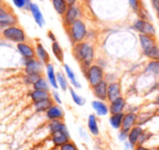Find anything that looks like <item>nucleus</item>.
<instances>
[{
    "label": "nucleus",
    "mask_w": 159,
    "mask_h": 150,
    "mask_svg": "<svg viewBox=\"0 0 159 150\" xmlns=\"http://www.w3.org/2000/svg\"><path fill=\"white\" fill-rule=\"evenodd\" d=\"M109 113L110 114H118V113H123L124 109L126 107V101L123 97L117 98L113 101L109 102Z\"/></svg>",
    "instance_id": "nucleus-10"
},
{
    "label": "nucleus",
    "mask_w": 159,
    "mask_h": 150,
    "mask_svg": "<svg viewBox=\"0 0 159 150\" xmlns=\"http://www.w3.org/2000/svg\"><path fill=\"white\" fill-rule=\"evenodd\" d=\"M69 91H70L71 97H72V100H73V102H74L75 104H77V106H80V107L84 106V104H85V99L82 97V96L77 95V94L74 91V89L71 88V87H69Z\"/></svg>",
    "instance_id": "nucleus-32"
},
{
    "label": "nucleus",
    "mask_w": 159,
    "mask_h": 150,
    "mask_svg": "<svg viewBox=\"0 0 159 150\" xmlns=\"http://www.w3.org/2000/svg\"><path fill=\"white\" fill-rule=\"evenodd\" d=\"M128 135H129L128 132H124V130H120L119 134H118V138H119L120 141H123L124 143V141L128 140Z\"/></svg>",
    "instance_id": "nucleus-38"
},
{
    "label": "nucleus",
    "mask_w": 159,
    "mask_h": 150,
    "mask_svg": "<svg viewBox=\"0 0 159 150\" xmlns=\"http://www.w3.org/2000/svg\"><path fill=\"white\" fill-rule=\"evenodd\" d=\"M51 50H52V53L55 55V58L58 60L59 62H63L64 60V55H63V50H62L61 46L59 45L58 42H53L51 44Z\"/></svg>",
    "instance_id": "nucleus-28"
},
{
    "label": "nucleus",
    "mask_w": 159,
    "mask_h": 150,
    "mask_svg": "<svg viewBox=\"0 0 159 150\" xmlns=\"http://www.w3.org/2000/svg\"><path fill=\"white\" fill-rule=\"evenodd\" d=\"M124 117V112L123 113H118V114H111L109 117V123H110L111 127L115 130H120L122 125V121Z\"/></svg>",
    "instance_id": "nucleus-26"
},
{
    "label": "nucleus",
    "mask_w": 159,
    "mask_h": 150,
    "mask_svg": "<svg viewBox=\"0 0 159 150\" xmlns=\"http://www.w3.org/2000/svg\"><path fill=\"white\" fill-rule=\"evenodd\" d=\"M51 2H52L53 8L58 14H60V15L66 14V10H68V5H66V0H51Z\"/></svg>",
    "instance_id": "nucleus-27"
},
{
    "label": "nucleus",
    "mask_w": 159,
    "mask_h": 150,
    "mask_svg": "<svg viewBox=\"0 0 159 150\" xmlns=\"http://www.w3.org/2000/svg\"><path fill=\"white\" fill-rule=\"evenodd\" d=\"M51 143H53L55 147H61L62 145L70 141V133L69 130L66 132H57L55 134L50 135Z\"/></svg>",
    "instance_id": "nucleus-12"
},
{
    "label": "nucleus",
    "mask_w": 159,
    "mask_h": 150,
    "mask_svg": "<svg viewBox=\"0 0 159 150\" xmlns=\"http://www.w3.org/2000/svg\"><path fill=\"white\" fill-rule=\"evenodd\" d=\"M13 3L16 6V8H19V9H27L30 10V8H31L32 3L30 0H13Z\"/></svg>",
    "instance_id": "nucleus-35"
},
{
    "label": "nucleus",
    "mask_w": 159,
    "mask_h": 150,
    "mask_svg": "<svg viewBox=\"0 0 159 150\" xmlns=\"http://www.w3.org/2000/svg\"><path fill=\"white\" fill-rule=\"evenodd\" d=\"M92 90H93L94 96L97 98V100L107 101V98H108V83L105 80L100 82L99 84L92 87Z\"/></svg>",
    "instance_id": "nucleus-7"
},
{
    "label": "nucleus",
    "mask_w": 159,
    "mask_h": 150,
    "mask_svg": "<svg viewBox=\"0 0 159 150\" xmlns=\"http://www.w3.org/2000/svg\"><path fill=\"white\" fill-rule=\"evenodd\" d=\"M30 97H31L33 102H38L51 98V94L49 91H44V90H33L31 93V95H30Z\"/></svg>",
    "instance_id": "nucleus-23"
},
{
    "label": "nucleus",
    "mask_w": 159,
    "mask_h": 150,
    "mask_svg": "<svg viewBox=\"0 0 159 150\" xmlns=\"http://www.w3.org/2000/svg\"><path fill=\"white\" fill-rule=\"evenodd\" d=\"M51 96H52V99H53V101L56 102V104H59V106H61L62 101H61V99H60L59 94H58L56 90H53L52 93H51Z\"/></svg>",
    "instance_id": "nucleus-39"
},
{
    "label": "nucleus",
    "mask_w": 159,
    "mask_h": 150,
    "mask_svg": "<svg viewBox=\"0 0 159 150\" xmlns=\"http://www.w3.org/2000/svg\"><path fill=\"white\" fill-rule=\"evenodd\" d=\"M73 55H74L75 59L81 63L85 75L94 60L93 46L89 42H77L73 46Z\"/></svg>",
    "instance_id": "nucleus-1"
},
{
    "label": "nucleus",
    "mask_w": 159,
    "mask_h": 150,
    "mask_svg": "<svg viewBox=\"0 0 159 150\" xmlns=\"http://www.w3.org/2000/svg\"><path fill=\"white\" fill-rule=\"evenodd\" d=\"M34 90H44L49 91V83L44 77H40L35 84L33 85Z\"/></svg>",
    "instance_id": "nucleus-31"
},
{
    "label": "nucleus",
    "mask_w": 159,
    "mask_h": 150,
    "mask_svg": "<svg viewBox=\"0 0 159 150\" xmlns=\"http://www.w3.org/2000/svg\"><path fill=\"white\" fill-rule=\"evenodd\" d=\"M47 130H48L49 134L52 135L57 132H66L68 127H66V123L62 120H56V121H49L47 124Z\"/></svg>",
    "instance_id": "nucleus-13"
},
{
    "label": "nucleus",
    "mask_w": 159,
    "mask_h": 150,
    "mask_svg": "<svg viewBox=\"0 0 159 150\" xmlns=\"http://www.w3.org/2000/svg\"><path fill=\"white\" fill-rule=\"evenodd\" d=\"M135 150H152V149L145 147V146H136V147H135Z\"/></svg>",
    "instance_id": "nucleus-44"
},
{
    "label": "nucleus",
    "mask_w": 159,
    "mask_h": 150,
    "mask_svg": "<svg viewBox=\"0 0 159 150\" xmlns=\"http://www.w3.org/2000/svg\"><path fill=\"white\" fill-rule=\"evenodd\" d=\"M129 3H130L131 8H132L134 11H139V0H129Z\"/></svg>",
    "instance_id": "nucleus-40"
},
{
    "label": "nucleus",
    "mask_w": 159,
    "mask_h": 150,
    "mask_svg": "<svg viewBox=\"0 0 159 150\" xmlns=\"http://www.w3.org/2000/svg\"><path fill=\"white\" fill-rule=\"evenodd\" d=\"M63 68H64V72H66V78L70 81V83L75 87V88H81V84L80 82L76 80V76H75L74 72L72 71V68L68 65V64H64L63 65Z\"/></svg>",
    "instance_id": "nucleus-25"
},
{
    "label": "nucleus",
    "mask_w": 159,
    "mask_h": 150,
    "mask_svg": "<svg viewBox=\"0 0 159 150\" xmlns=\"http://www.w3.org/2000/svg\"><path fill=\"white\" fill-rule=\"evenodd\" d=\"M124 148H125V150H131V149H134V148H133V146L131 145V143H129L128 140H126V141H124Z\"/></svg>",
    "instance_id": "nucleus-43"
},
{
    "label": "nucleus",
    "mask_w": 159,
    "mask_h": 150,
    "mask_svg": "<svg viewBox=\"0 0 159 150\" xmlns=\"http://www.w3.org/2000/svg\"><path fill=\"white\" fill-rule=\"evenodd\" d=\"M26 74H42L43 63L37 59H24Z\"/></svg>",
    "instance_id": "nucleus-6"
},
{
    "label": "nucleus",
    "mask_w": 159,
    "mask_h": 150,
    "mask_svg": "<svg viewBox=\"0 0 159 150\" xmlns=\"http://www.w3.org/2000/svg\"><path fill=\"white\" fill-rule=\"evenodd\" d=\"M85 76L89 81V84L93 87L104 81V70L102 66L97 64H92L87 70Z\"/></svg>",
    "instance_id": "nucleus-4"
},
{
    "label": "nucleus",
    "mask_w": 159,
    "mask_h": 150,
    "mask_svg": "<svg viewBox=\"0 0 159 150\" xmlns=\"http://www.w3.org/2000/svg\"><path fill=\"white\" fill-rule=\"evenodd\" d=\"M133 29L139 32V34H142V35L150 36V37L156 36V29H155L154 25L150 22H148L147 20H143V19L136 20L134 24H133Z\"/></svg>",
    "instance_id": "nucleus-5"
},
{
    "label": "nucleus",
    "mask_w": 159,
    "mask_h": 150,
    "mask_svg": "<svg viewBox=\"0 0 159 150\" xmlns=\"http://www.w3.org/2000/svg\"><path fill=\"white\" fill-rule=\"evenodd\" d=\"M16 48H18L19 52L22 55V57L24 59H34L36 55V51L30 46L26 42H21V44L16 45Z\"/></svg>",
    "instance_id": "nucleus-16"
},
{
    "label": "nucleus",
    "mask_w": 159,
    "mask_h": 150,
    "mask_svg": "<svg viewBox=\"0 0 159 150\" xmlns=\"http://www.w3.org/2000/svg\"><path fill=\"white\" fill-rule=\"evenodd\" d=\"M66 2L68 6H74L75 2H76V0H66Z\"/></svg>",
    "instance_id": "nucleus-46"
},
{
    "label": "nucleus",
    "mask_w": 159,
    "mask_h": 150,
    "mask_svg": "<svg viewBox=\"0 0 159 150\" xmlns=\"http://www.w3.org/2000/svg\"><path fill=\"white\" fill-rule=\"evenodd\" d=\"M36 55L38 57V59H39V61L42 62L43 64H49V62H50V57H49V53L47 52V50L45 49V47L43 46L42 44H39L38 42L37 45H36Z\"/></svg>",
    "instance_id": "nucleus-21"
},
{
    "label": "nucleus",
    "mask_w": 159,
    "mask_h": 150,
    "mask_svg": "<svg viewBox=\"0 0 159 150\" xmlns=\"http://www.w3.org/2000/svg\"><path fill=\"white\" fill-rule=\"evenodd\" d=\"M46 117L48 121H56V120H62L64 119V111L59 104H53L46 113Z\"/></svg>",
    "instance_id": "nucleus-11"
},
{
    "label": "nucleus",
    "mask_w": 159,
    "mask_h": 150,
    "mask_svg": "<svg viewBox=\"0 0 159 150\" xmlns=\"http://www.w3.org/2000/svg\"><path fill=\"white\" fill-rule=\"evenodd\" d=\"M80 15H81V11L76 6H69L68 10H66V14H64V24L66 26H70L73 22L79 20Z\"/></svg>",
    "instance_id": "nucleus-9"
},
{
    "label": "nucleus",
    "mask_w": 159,
    "mask_h": 150,
    "mask_svg": "<svg viewBox=\"0 0 159 150\" xmlns=\"http://www.w3.org/2000/svg\"><path fill=\"white\" fill-rule=\"evenodd\" d=\"M150 137H152V133L144 130L143 134H142L141 137H139V143H137V146H144V145H145V143H147V141L149 140Z\"/></svg>",
    "instance_id": "nucleus-36"
},
{
    "label": "nucleus",
    "mask_w": 159,
    "mask_h": 150,
    "mask_svg": "<svg viewBox=\"0 0 159 150\" xmlns=\"http://www.w3.org/2000/svg\"><path fill=\"white\" fill-rule=\"evenodd\" d=\"M137 117H139L137 113H134V112L124 113V117H123V121H122V125L120 130L129 133L135 125H137Z\"/></svg>",
    "instance_id": "nucleus-8"
},
{
    "label": "nucleus",
    "mask_w": 159,
    "mask_h": 150,
    "mask_svg": "<svg viewBox=\"0 0 159 150\" xmlns=\"http://www.w3.org/2000/svg\"><path fill=\"white\" fill-rule=\"evenodd\" d=\"M152 1V5L154 7L155 10H157L159 8V0H150Z\"/></svg>",
    "instance_id": "nucleus-42"
},
{
    "label": "nucleus",
    "mask_w": 159,
    "mask_h": 150,
    "mask_svg": "<svg viewBox=\"0 0 159 150\" xmlns=\"http://www.w3.org/2000/svg\"><path fill=\"white\" fill-rule=\"evenodd\" d=\"M6 12H7V11H6V10L3 9V8L0 7V15H1V14H3V13H6Z\"/></svg>",
    "instance_id": "nucleus-47"
},
{
    "label": "nucleus",
    "mask_w": 159,
    "mask_h": 150,
    "mask_svg": "<svg viewBox=\"0 0 159 150\" xmlns=\"http://www.w3.org/2000/svg\"><path fill=\"white\" fill-rule=\"evenodd\" d=\"M87 127L93 136H98L99 135V126H98L97 117L95 114H89V120H87Z\"/></svg>",
    "instance_id": "nucleus-22"
},
{
    "label": "nucleus",
    "mask_w": 159,
    "mask_h": 150,
    "mask_svg": "<svg viewBox=\"0 0 159 150\" xmlns=\"http://www.w3.org/2000/svg\"><path fill=\"white\" fill-rule=\"evenodd\" d=\"M30 11H31L32 15L34 18V21L37 23V25L39 27H43L45 25V20L44 16H43V13L40 12V9L36 3H32L31 8H30Z\"/></svg>",
    "instance_id": "nucleus-20"
},
{
    "label": "nucleus",
    "mask_w": 159,
    "mask_h": 150,
    "mask_svg": "<svg viewBox=\"0 0 159 150\" xmlns=\"http://www.w3.org/2000/svg\"><path fill=\"white\" fill-rule=\"evenodd\" d=\"M92 107L98 117H105L109 113V107L107 106L105 101L94 100V101H92Z\"/></svg>",
    "instance_id": "nucleus-19"
},
{
    "label": "nucleus",
    "mask_w": 159,
    "mask_h": 150,
    "mask_svg": "<svg viewBox=\"0 0 159 150\" xmlns=\"http://www.w3.org/2000/svg\"><path fill=\"white\" fill-rule=\"evenodd\" d=\"M48 37L50 38L51 40H52V42H57V40H56L55 35H53V33H52V32H48Z\"/></svg>",
    "instance_id": "nucleus-45"
},
{
    "label": "nucleus",
    "mask_w": 159,
    "mask_h": 150,
    "mask_svg": "<svg viewBox=\"0 0 159 150\" xmlns=\"http://www.w3.org/2000/svg\"><path fill=\"white\" fill-rule=\"evenodd\" d=\"M155 102H156V104H158V106H159V95H158V96H157V97H156V100H155Z\"/></svg>",
    "instance_id": "nucleus-48"
},
{
    "label": "nucleus",
    "mask_w": 159,
    "mask_h": 150,
    "mask_svg": "<svg viewBox=\"0 0 159 150\" xmlns=\"http://www.w3.org/2000/svg\"><path fill=\"white\" fill-rule=\"evenodd\" d=\"M0 2H1V1H0Z\"/></svg>",
    "instance_id": "nucleus-50"
},
{
    "label": "nucleus",
    "mask_w": 159,
    "mask_h": 150,
    "mask_svg": "<svg viewBox=\"0 0 159 150\" xmlns=\"http://www.w3.org/2000/svg\"><path fill=\"white\" fill-rule=\"evenodd\" d=\"M139 44H141V47H142V49H143V53L148 51L149 49H152V47L157 45L156 40H155V37H150V36L139 34Z\"/></svg>",
    "instance_id": "nucleus-18"
},
{
    "label": "nucleus",
    "mask_w": 159,
    "mask_h": 150,
    "mask_svg": "<svg viewBox=\"0 0 159 150\" xmlns=\"http://www.w3.org/2000/svg\"><path fill=\"white\" fill-rule=\"evenodd\" d=\"M46 72H47V77H48V81H49V83H50L51 87H52L53 89L59 88L58 83H57V77H56V73H55V70H53V65L51 63L46 65Z\"/></svg>",
    "instance_id": "nucleus-24"
},
{
    "label": "nucleus",
    "mask_w": 159,
    "mask_h": 150,
    "mask_svg": "<svg viewBox=\"0 0 159 150\" xmlns=\"http://www.w3.org/2000/svg\"><path fill=\"white\" fill-rule=\"evenodd\" d=\"M8 27H9V25H8L7 23L1 22V21H0V32H3L6 29H8Z\"/></svg>",
    "instance_id": "nucleus-41"
},
{
    "label": "nucleus",
    "mask_w": 159,
    "mask_h": 150,
    "mask_svg": "<svg viewBox=\"0 0 159 150\" xmlns=\"http://www.w3.org/2000/svg\"><path fill=\"white\" fill-rule=\"evenodd\" d=\"M40 77H43L42 74H26L24 77V82L27 85H34Z\"/></svg>",
    "instance_id": "nucleus-34"
},
{
    "label": "nucleus",
    "mask_w": 159,
    "mask_h": 150,
    "mask_svg": "<svg viewBox=\"0 0 159 150\" xmlns=\"http://www.w3.org/2000/svg\"><path fill=\"white\" fill-rule=\"evenodd\" d=\"M144 130L142 126L139 125H135L132 130L129 132L128 135V141L133 146V148H135L137 146V143H139V139L141 137V135L143 134Z\"/></svg>",
    "instance_id": "nucleus-15"
},
{
    "label": "nucleus",
    "mask_w": 159,
    "mask_h": 150,
    "mask_svg": "<svg viewBox=\"0 0 159 150\" xmlns=\"http://www.w3.org/2000/svg\"><path fill=\"white\" fill-rule=\"evenodd\" d=\"M56 77H57V83L58 86L61 88V90L66 91L69 88V84H68V78L64 76V74L62 72H58L56 74Z\"/></svg>",
    "instance_id": "nucleus-30"
},
{
    "label": "nucleus",
    "mask_w": 159,
    "mask_h": 150,
    "mask_svg": "<svg viewBox=\"0 0 159 150\" xmlns=\"http://www.w3.org/2000/svg\"><path fill=\"white\" fill-rule=\"evenodd\" d=\"M121 97V86L118 82H111L108 84V100L109 102L113 101L117 98Z\"/></svg>",
    "instance_id": "nucleus-14"
},
{
    "label": "nucleus",
    "mask_w": 159,
    "mask_h": 150,
    "mask_svg": "<svg viewBox=\"0 0 159 150\" xmlns=\"http://www.w3.org/2000/svg\"><path fill=\"white\" fill-rule=\"evenodd\" d=\"M145 71L147 73L155 75V76H159V61L158 60H150L147 63L145 68Z\"/></svg>",
    "instance_id": "nucleus-29"
},
{
    "label": "nucleus",
    "mask_w": 159,
    "mask_h": 150,
    "mask_svg": "<svg viewBox=\"0 0 159 150\" xmlns=\"http://www.w3.org/2000/svg\"><path fill=\"white\" fill-rule=\"evenodd\" d=\"M60 150H79V148H77V146L75 145L73 141H69V143H64V145H62L61 147H59Z\"/></svg>",
    "instance_id": "nucleus-37"
},
{
    "label": "nucleus",
    "mask_w": 159,
    "mask_h": 150,
    "mask_svg": "<svg viewBox=\"0 0 159 150\" xmlns=\"http://www.w3.org/2000/svg\"><path fill=\"white\" fill-rule=\"evenodd\" d=\"M86 25L80 19L75 21V22H73L69 26V35H70L71 42L74 45L77 44V42H82L84 40V38L86 37Z\"/></svg>",
    "instance_id": "nucleus-2"
},
{
    "label": "nucleus",
    "mask_w": 159,
    "mask_h": 150,
    "mask_svg": "<svg viewBox=\"0 0 159 150\" xmlns=\"http://www.w3.org/2000/svg\"><path fill=\"white\" fill-rule=\"evenodd\" d=\"M2 36L7 40L16 42V44H21L26 40V35L24 31L18 26H9L2 32Z\"/></svg>",
    "instance_id": "nucleus-3"
},
{
    "label": "nucleus",
    "mask_w": 159,
    "mask_h": 150,
    "mask_svg": "<svg viewBox=\"0 0 159 150\" xmlns=\"http://www.w3.org/2000/svg\"><path fill=\"white\" fill-rule=\"evenodd\" d=\"M156 12H157V16H158V19H159V8L156 10Z\"/></svg>",
    "instance_id": "nucleus-49"
},
{
    "label": "nucleus",
    "mask_w": 159,
    "mask_h": 150,
    "mask_svg": "<svg viewBox=\"0 0 159 150\" xmlns=\"http://www.w3.org/2000/svg\"><path fill=\"white\" fill-rule=\"evenodd\" d=\"M144 55L147 58H149L150 60H158L159 61V46L156 45V46H154L152 49H149L148 51L144 52Z\"/></svg>",
    "instance_id": "nucleus-33"
},
{
    "label": "nucleus",
    "mask_w": 159,
    "mask_h": 150,
    "mask_svg": "<svg viewBox=\"0 0 159 150\" xmlns=\"http://www.w3.org/2000/svg\"><path fill=\"white\" fill-rule=\"evenodd\" d=\"M55 104V101H53L52 98H49V99L43 100V101H38V102H34L33 104V108L35 110L36 113H46L51 107Z\"/></svg>",
    "instance_id": "nucleus-17"
}]
</instances>
